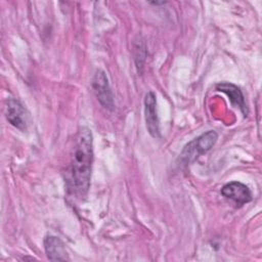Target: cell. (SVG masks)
<instances>
[{"label": "cell", "mask_w": 262, "mask_h": 262, "mask_svg": "<svg viewBox=\"0 0 262 262\" xmlns=\"http://www.w3.org/2000/svg\"><path fill=\"white\" fill-rule=\"evenodd\" d=\"M91 86L99 103L103 107L113 111L115 107L114 95L108 83V79L102 70L96 71L92 78Z\"/></svg>", "instance_id": "obj_3"}, {"label": "cell", "mask_w": 262, "mask_h": 262, "mask_svg": "<svg viewBox=\"0 0 262 262\" xmlns=\"http://www.w3.org/2000/svg\"><path fill=\"white\" fill-rule=\"evenodd\" d=\"M215 88L217 91L223 92L224 94H226L229 101L231 102V104L233 106L238 107L241 110V112L244 114V116L248 115V113H249L248 106L245 101L244 94H243L242 90L239 89V87H237L234 84L228 83V82H222V83L216 84Z\"/></svg>", "instance_id": "obj_7"}, {"label": "cell", "mask_w": 262, "mask_h": 262, "mask_svg": "<svg viewBox=\"0 0 262 262\" xmlns=\"http://www.w3.org/2000/svg\"><path fill=\"white\" fill-rule=\"evenodd\" d=\"M221 194L226 199L233 201L236 205L243 206L252 201L253 194L249 186L239 182L231 181L221 188Z\"/></svg>", "instance_id": "obj_6"}, {"label": "cell", "mask_w": 262, "mask_h": 262, "mask_svg": "<svg viewBox=\"0 0 262 262\" xmlns=\"http://www.w3.org/2000/svg\"><path fill=\"white\" fill-rule=\"evenodd\" d=\"M44 249L46 256L51 261H69L68 252L60 238L54 235H47L44 238Z\"/></svg>", "instance_id": "obj_8"}, {"label": "cell", "mask_w": 262, "mask_h": 262, "mask_svg": "<svg viewBox=\"0 0 262 262\" xmlns=\"http://www.w3.org/2000/svg\"><path fill=\"white\" fill-rule=\"evenodd\" d=\"M217 139L218 134L214 130H209L206 133H203L184 146L180 155L181 160L185 164L193 162L200 155L210 150L216 143Z\"/></svg>", "instance_id": "obj_2"}, {"label": "cell", "mask_w": 262, "mask_h": 262, "mask_svg": "<svg viewBox=\"0 0 262 262\" xmlns=\"http://www.w3.org/2000/svg\"><path fill=\"white\" fill-rule=\"evenodd\" d=\"M5 117L10 125L20 131L27 130L31 121L29 113L21 102L12 97H9L6 100Z\"/></svg>", "instance_id": "obj_4"}, {"label": "cell", "mask_w": 262, "mask_h": 262, "mask_svg": "<svg viewBox=\"0 0 262 262\" xmlns=\"http://www.w3.org/2000/svg\"><path fill=\"white\" fill-rule=\"evenodd\" d=\"M144 118L148 133L154 137H160V124L157 114V99L156 94L149 91L144 97Z\"/></svg>", "instance_id": "obj_5"}, {"label": "cell", "mask_w": 262, "mask_h": 262, "mask_svg": "<svg viewBox=\"0 0 262 262\" xmlns=\"http://www.w3.org/2000/svg\"><path fill=\"white\" fill-rule=\"evenodd\" d=\"M93 162V137L91 131L82 127L79 129L70 163L69 192L77 199L86 196L90 187L91 169Z\"/></svg>", "instance_id": "obj_1"}]
</instances>
